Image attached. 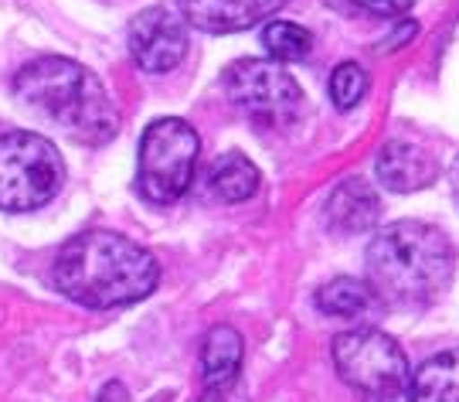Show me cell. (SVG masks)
Masks as SVG:
<instances>
[{
    "instance_id": "21",
    "label": "cell",
    "mask_w": 459,
    "mask_h": 402,
    "mask_svg": "<svg viewBox=\"0 0 459 402\" xmlns=\"http://www.w3.org/2000/svg\"><path fill=\"white\" fill-rule=\"evenodd\" d=\"M99 402H130V396H126V389L119 386V382H109V386L102 389Z\"/></svg>"
},
{
    "instance_id": "10",
    "label": "cell",
    "mask_w": 459,
    "mask_h": 402,
    "mask_svg": "<svg viewBox=\"0 0 459 402\" xmlns=\"http://www.w3.org/2000/svg\"><path fill=\"white\" fill-rule=\"evenodd\" d=\"M439 164L436 157L411 144V140H388L375 157V178L381 188L398 191V195H409V191H422L436 181Z\"/></svg>"
},
{
    "instance_id": "13",
    "label": "cell",
    "mask_w": 459,
    "mask_h": 402,
    "mask_svg": "<svg viewBox=\"0 0 459 402\" xmlns=\"http://www.w3.org/2000/svg\"><path fill=\"white\" fill-rule=\"evenodd\" d=\"M316 307L327 318H344V320H371L385 310V303L371 290V284L354 280V276H337L327 286H320Z\"/></svg>"
},
{
    "instance_id": "12",
    "label": "cell",
    "mask_w": 459,
    "mask_h": 402,
    "mask_svg": "<svg viewBox=\"0 0 459 402\" xmlns=\"http://www.w3.org/2000/svg\"><path fill=\"white\" fill-rule=\"evenodd\" d=\"M246 358V341L231 324H214L201 341V375L204 389H229L238 382V369Z\"/></svg>"
},
{
    "instance_id": "18",
    "label": "cell",
    "mask_w": 459,
    "mask_h": 402,
    "mask_svg": "<svg viewBox=\"0 0 459 402\" xmlns=\"http://www.w3.org/2000/svg\"><path fill=\"white\" fill-rule=\"evenodd\" d=\"M347 4L375 17H402L415 0H347Z\"/></svg>"
},
{
    "instance_id": "2",
    "label": "cell",
    "mask_w": 459,
    "mask_h": 402,
    "mask_svg": "<svg viewBox=\"0 0 459 402\" xmlns=\"http://www.w3.org/2000/svg\"><path fill=\"white\" fill-rule=\"evenodd\" d=\"M14 96L89 147H102L119 134V109L106 85L96 72L62 55H45L17 68Z\"/></svg>"
},
{
    "instance_id": "7",
    "label": "cell",
    "mask_w": 459,
    "mask_h": 402,
    "mask_svg": "<svg viewBox=\"0 0 459 402\" xmlns=\"http://www.w3.org/2000/svg\"><path fill=\"white\" fill-rule=\"evenodd\" d=\"M225 92L259 127H290L303 113V89L279 62L242 58L225 68Z\"/></svg>"
},
{
    "instance_id": "6",
    "label": "cell",
    "mask_w": 459,
    "mask_h": 402,
    "mask_svg": "<svg viewBox=\"0 0 459 402\" xmlns=\"http://www.w3.org/2000/svg\"><path fill=\"white\" fill-rule=\"evenodd\" d=\"M197 153H201V140L187 119H153L140 140L143 198L153 205H174L178 198H184V191L195 181Z\"/></svg>"
},
{
    "instance_id": "3",
    "label": "cell",
    "mask_w": 459,
    "mask_h": 402,
    "mask_svg": "<svg viewBox=\"0 0 459 402\" xmlns=\"http://www.w3.org/2000/svg\"><path fill=\"white\" fill-rule=\"evenodd\" d=\"M368 276L381 303H432L456 276V249L443 229L405 218L375 232Z\"/></svg>"
},
{
    "instance_id": "22",
    "label": "cell",
    "mask_w": 459,
    "mask_h": 402,
    "mask_svg": "<svg viewBox=\"0 0 459 402\" xmlns=\"http://www.w3.org/2000/svg\"><path fill=\"white\" fill-rule=\"evenodd\" d=\"M449 181H453V198L459 201V153L456 161H453V170H449Z\"/></svg>"
},
{
    "instance_id": "11",
    "label": "cell",
    "mask_w": 459,
    "mask_h": 402,
    "mask_svg": "<svg viewBox=\"0 0 459 402\" xmlns=\"http://www.w3.org/2000/svg\"><path fill=\"white\" fill-rule=\"evenodd\" d=\"M377 215H381V198L377 191L364 178H347L330 191L324 218L337 235H358L375 229Z\"/></svg>"
},
{
    "instance_id": "4",
    "label": "cell",
    "mask_w": 459,
    "mask_h": 402,
    "mask_svg": "<svg viewBox=\"0 0 459 402\" xmlns=\"http://www.w3.org/2000/svg\"><path fill=\"white\" fill-rule=\"evenodd\" d=\"M333 362L361 402H411V371L402 345L377 328L333 337Z\"/></svg>"
},
{
    "instance_id": "9",
    "label": "cell",
    "mask_w": 459,
    "mask_h": 402,
    "mask_svg": "<svg viewBox=\"0 0 459 402\" xmlns=\"http://www.w3.org/2000/svg\"><path fill=\"white\" fill-rule=\"evenodd\" d=\"M184 24L208 34H235L276 14L286 0H178Z\"/></svg>"
},
{
    "instance_id": "15",
    "label": "cell",
    "mask_w": 459,
    "mask_h": 402,
    "mask_svg": "<svg viewBox=\"0 0 459 402\" xmlns=\"http://www.w3.org/2000/svg\"><path fill=\"white\" fill-rule=\"evenodd\" d=\"M411 402H459V348L432 354L411 379Z\"/></svg>"
},
{
    "instance_id": "14",
    "label": "cell",
    "mask_w": 459,
    "mask_h": 402,
    "mask_svg": "<svg viewBox=\"0 0 459 402\" xmlns=\"http://www.w3.org/2000/svg\"><path fill=\"white\" fill-rule=\"evenodd\" d=\"M259 181L263 174L259 168L248 161L246 153L229 151L221 153L218 161L208 170V188L218 201H229V205H238V201H248L255 191H259Z\"/></svg>"
},
{
    "instance_id": "5",
    "label": "cell",
    "mask_w": 459,
    "mask_h": 402,
    "mask_svg": "<svg viewBox=\"0 0 459 402\" xmlns=\"http://www.w3.org/2000/svg\"><path fill=\"white\" fill-rule=\"evenodd\" d=\"M65 161L48 136L14 130L0 136V212H34L58 198Z\"/></svg>"
},
{
    "instance_id": "17",
    "label": "cell",
    "mask_w": 459,
    "mask_h": 402,
    "mask_svg": "<svg viewBox=\"0 0 459 402\" xmlns=\"http://www.w3.org/2000/svg\"><path fill=\"white\" fill-rule=\"evenodd\" d=\"M368 92V72L358 62H341L330 75V100L337 109H354Z\"/></svg>"
},
{
    "instance_id": "8",
    "label": "cell",
    "mask_w": 459,
    "mask_h": 402,
    "mask_svg": "<svg viewBox=\"0 0 459 402\" xmlns=\"http://www.w3.org/2000/svg\"><path fill=\"white\" fill-rule=\"evenodd\" d=\"M126 45H130L133 62L150 72V75H164L170 68H178L187 55V28L184 17L174 14L170 7L157 4L147 7L130 21L126 28Z\"/></svg>"
},
{
    "instance_id": "1",
    "label": "cell",
    "mask_w": 459,
    "mask_h": 402,
    "mask_svg": "<svg viewBox=\"0 0 459 402\" xmlns=\"http://www.w3.org/2000/svg\"><path fill=\"white\" fill-rule=\"evenodd\" d=\"M51 284L68 301L109 310L150 297L160 284V263L150 249L119 232H79L55 256Z\"/></svg>"
},
{
    "instance_id": "16",
    "label": "cell",
    "mask_w": 459,
    "mask_h": 402,
    "mask_svg": "<svg viewBox=\"0 0 459 402\" xmlns=\"http://www.w3.org/2000/svg\"><path fill=\"white\" fill-rule=\"evenodd\" d=\"M263 45L276 62H299V58L310 55L313 34L303 24H293V21H273V24H265Z\"/></svg>"
},
{
    "instance_id": "19",
    "label": "cell",
    "mask_w": 459,
    "mask_h": 402,
    "mask_svg": "<svg viewBox=\"0 0 459 402\" xmlns=\"http://www.w3.org/2000/svg\"><path fill=\"white\" fill-rule=\"evenodd\" d=\"M197 402H248V399L246 396H238L235 386H229V389H208Z\"/></svg>"
},
{
    "instance_id": "20",
    "label": "cell",
    "mask_w": 459,
    "mask_h": 402,
    "mask_svg": "<svg viewBox=\"0 0 459 402\" xmlns=\"http://www.w3.org/2000/svg\"><path fill=\"white\" fill-rule=\"evenodd\" d=\"M411 34H415V24H411V21H405V28H398L392 38H385V48H398V45H405Z\"/></svg>"
}]
</instances>
